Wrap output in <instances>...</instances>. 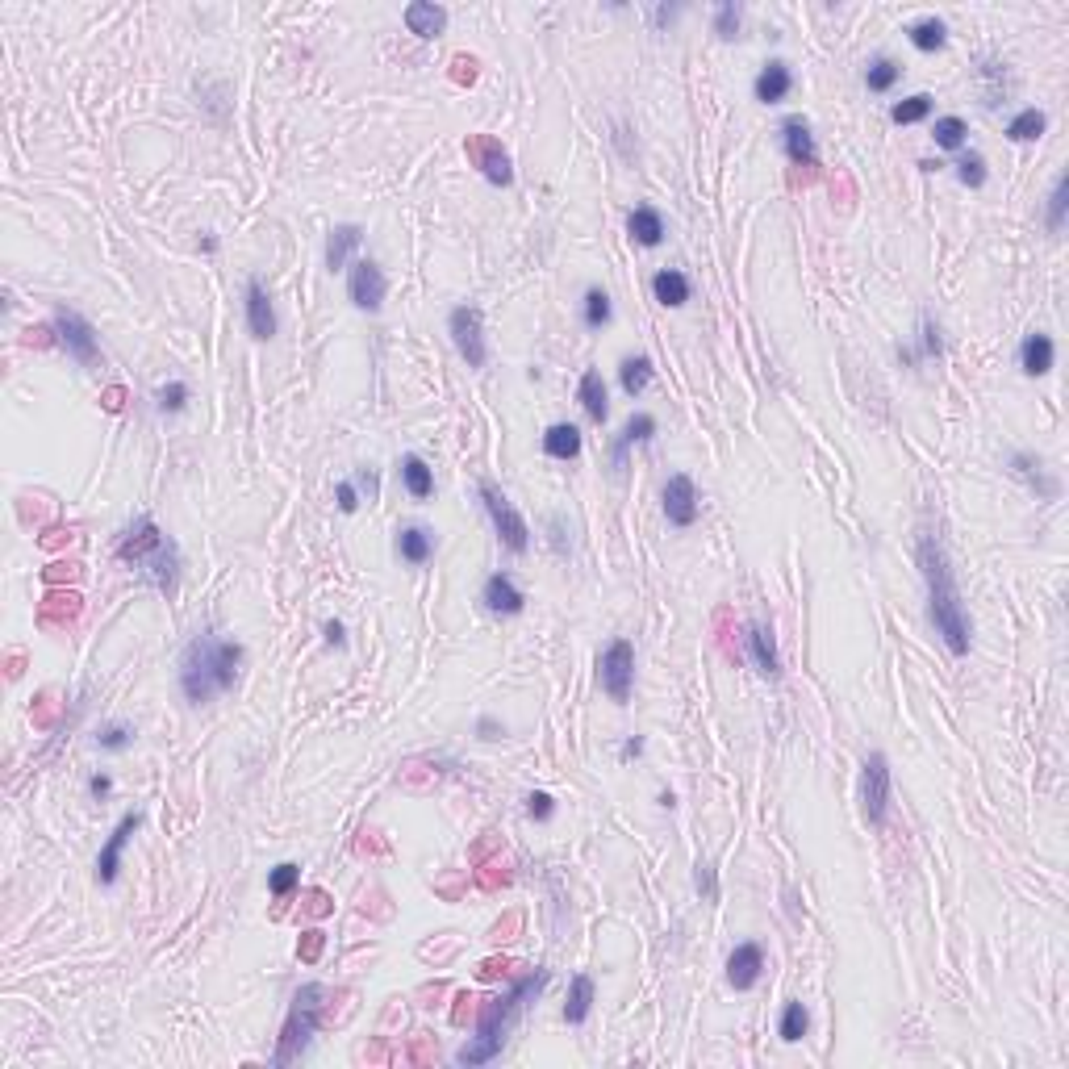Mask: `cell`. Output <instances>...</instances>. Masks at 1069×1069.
<instances>
[{
  "mask_svg": "<svg viewBox=\"0 0 1069 1069\" xmlns=\"http://www.w3.org/2000/svg\"><path fill=\"white\" fill-rule=\"evenodd\" d=\"M898 80H902V63H894L890 55L869 59V67H865V84H869V92H890Z\"/></svg>",
  "mask_w": 1069,
  "mask_h": 1069,
  "instance_id": "39",
  "label": "cell"
},
{
  "mask_svg": "<svg viewBox=\"0 0 1069 1069\" xmlns=\"http://www.w3.org/2000/svg\"><path fill=\"white\" fill-rule=\"evenodd\" d=\"M760 973H765V948H760L756 940L735 944V953L727 957V986L731 990H752L760 982Z\"/></svg>",
  "mask_w": 1069,
  "mask_h": 1069,
  "instance_id": "18",
  "label": "cell"
},
{
  "mask_svg": "<svg viewBox=\"0 0 1069 1069\" xmlns=\"http://www.w3.org/2000/svg\"><path fill=\"white\" fill-rule=\"evenodd\" d=\"M385 293H389V276L380 272L376 259H355L347 268V297L355 310L364 314H380V305H385Z\"/></svg>",
  "mask_w": 1069,
  "mask_h": 1069,
  "instance_id": "11",
  "label": "cell"
},
{
  "mask_svg": "<svg viewBox=\"0 0 1069 1069\" xmlns=\"http://www.w3.org/2000/svg\"><path fill=\"white\" fill-rule=\"evenodd\" d=\"M777 138H781V151L794 168H819V147H815V134H811V122L806 117H786V122L777 126Z\"/></svg>",
  "mask_w": 1069,
  "mask_h": 1069,
  "instance_id": "16",
  "label": "cell"
},
{
  "mask_svg": "<svg viewBox=\"0 0 1069 1069\" xmlns=\"http://www.w3.org/2000/svg\"><path fill=\"white\" fill-rule=\"evenodd\" d=\"M1007 472L1011 477H1019L1024 481L1040 502H1053V497L1061 493V485L1053 481V477H1044V464H1040V456H1032V451H1011V460H1007Z\"/></svg>",
  "mask_w": 1069,
  "mask_h": 1069,
  "instance_id": "20",
  "label": "cell"
},
{
  "mask_svg": "<svg viewBox=\"0 0 1069 1069\" xmlns=\"http://www.w3.org/2000/svg\"><path fill=\"white\" fill-rule=\"evenodd\" d=\"M919 573H923V585H928V619H932L936 635L944 639V648L953 656H969L973 619H969V610L961 602L953 560H948L944 539L936 531L919 535Z\"/></svg>",
  "mask_w": 1069,
  "mask_h": 1069,
  "instance_id": "1",
  "label": "cell"
},
{
  "mask_svg": "<svg viewBox=\"0 0 1069 1069\" xmlns=\"http://www.w3.org/2000/svg\"><path fill=\"white\" fill-rule=\"evenodd\" d=\"M322 948H326V936H322L318 928H310V932H305V936L297 940V957H301L305 965H314V961L322 957Z\"/></svg>",
  "mask_w": 1069,
  "mask_h": 1069,
  "instance_id": "50",
  "label": "cell"
},
{
  "mask_svg": "<svg viewBox=\"0 0 1069 1069\" xmlns=\"http://www.w3.org/2000/svg\"><path fill=\"white\" fill-rule=\"evenodd\" d=\"M134 744V727L130 723H105L97 731V748L101 752H126Z\"/></svg>",
  "mask_w": 1069,
  "mask_h": 1069,
  "instance_id": "46",
  "label": "cell"
},
{
  "mask_svg": "<svg viewBox=\"0 0 1069 1069\" xmlns=\"http://www.w3.org/2000/svg\"><path fill=\"white\" fill-rule=\"evenodd\" d=\"M543 456H552V460H577L581 456V426L552 422L548 431H543Z\"/></svg>",
  "mask_w": 1069,
  "mask_h": 1069,
  "instance_id": "30",
  "label": "cell"
},
{
  "mask_svg": "<svg viewBox=\"0 0 1069 1069\" xmlns=\"http://www.w3.org/2000/svg\"><path fill=\"white\" fill-rule=\"evenodd\" d=\"M593 1011V978L589 973H573V982H568V1003H564V1019L573 1028H581Z\"/></svg>",
  "mask_w": 1069,
  "mask_h": 1069,
  "instance_id": "32",
  "label": "cell"
},
{
  "mask_svg": "<svg viewBox=\"0 0 1069 1069\" xmlns=\"http://www.w3.org/2000/svg\"><path fill=\"white\" fill-rule=\"evenodd\" d=\"M890 794H894V773L886 752H869L861 765V811L873 827H882L890 815Z\"/></svg>",
  "mask_w": 1069,
  "mask_h": 1069,
  "instance_id": "8",
  "label": "cell"
},
{
  "mask_svg": "<svg viewBox=\"0 0 1069 1069\" xmlns=\"http://www.w3.org/2000/svg\"><path fill=\"white\" fill-rule=\"evenodd\" d=\"M456 80H477V59H472V55H456Z\"/></svg>",
  "mask_w": 1069,
  "mask_h": 1069,
  "instance_id": "59",
  "label": "cell"
},
{
  "mask_svg": "<svg viewBox=\"0 0 1069 1069\" xmlns=\"http://www.w3.org/2000/svg\"><path fill=\"white\" fill-rule=\"evenodd\" d=\"M627 234H631V243H639V247H660L664 243V218H660V209L635 205L631 218H627Z\"/></svg>",
  "mask_w": 1069,
  "mask_h": 1069,
  "instance_id": "29",
  "label": "cell"
},
{
  "mask_svg": "<svg viewBox=\"0 0 1069 1069\" xmlns=\"http://www.w3.org/2000/svg\"><path fill=\"white\" fill-rule=\"evenodd\" d=\"M464 151H468V159L481 168V176H485L489 184H497V188H510V184H514V163H510L506 147H502L497 138H489V134H468Z\"/></svg>",
  "mask_w": 1069,
  "mask_h": 1069,
  "instance_id": "13",
  "label": "cell"
},
{
  "mask_svg": "<svg viewBox=\"0 0 1069 1069\" xmlns=\"http://www.w3.org/2000/svg\"><path fill=\"white\" fill-rule=\"evenodd\" d=\"M481 506H485V514H489V522H493V531H497V539L506 543V548L514 552V556H522L531 548V527H527V518H522L518 510H514V502L510 497L497 489L493 481H481Z\"/></svg>",
  "mask_w": 1069,
  "mask_h": 1069,
  "instance_id": "7",
  "label": "cell"
},
{
  "mask_svg": "<svg viewBox=\"0 0 1069 1069\" xmlns=\"http://www.w3.org/2000/svg\"><path fill=\"white\" fill-rule=\"evenodd\" d=\"M677 13H681V5H652L648 9V21H652L656 30H669L673 21H677Z\"/></svg>",
  "mask_w": 1069,
  "mask_h": 1069,
  "instance_id": "51",
  "label": "cell"
},
{
  "mask_svg": "<svg viewBox=\"0 0 1069 1069\" xmlns=\"http://www.w3.org/2000/svg\"><path fill=\"white\" fill-rule=\"evenodd\" d=\"M1065 209H1069V176H1057V180H1053V193H1049V205H1044V230H1049V234H1061V226H1065Z\"/></svg>",
  "mask_w": 1069,
  "mask_h": 1069,
  "instance_id": "41",
  "label": "cell"
},
{
  "mask_svg": "<svg viewBox=\"0 0 1069 1069\" xmlns=\"http://www.w3.org/2000/svg\"><path fill=\"white\" fill-rule=\"evenodd\" d=\"M481 602L489 614H497V619H514V614L527 610V593L518 589V581L510 573H493L481 585Z\"/></svg>",
  "mask_w": 1069,
  "mask_h": 1069,
  "instance_id": "17",
  "label": "cell"
},
{
  "mask_svg": "<svg viewBox=\"0 0 1069 1069\" xmlns=\"http://www.w3.org/2000/svg\"><path fill=\"white\" fill-rule=\"evenodd\" d=\"M201 251H209V255H213V251H218V239H213V234H205V239H201Z\"/></svg>",
  "mask_w": 1069,
  "mask_h": 1069,
  "instance_id": "61",
  "label": "cell"
},
{
  "mask_svg": "<svg viewBox=\"0 0 1069 1069\" xmlns=\"http://www.w3.org/2000/svg\"><path fill=\"white\" fill-rule=\"evenodd\" d=\"M447 335L456 343L460 360L468 368H485L489 364V343H485V314L477 305H456V310L447 314Z\"/></svg>",
  "mask_w": 1069,
  "mask_h": 1069,
  "instance_id": "9",
  "label": "cell"
},
{
  "mask_svg": "<svg viewBox=\"0 0 1069 1069\" xmlns=\"http://www.w3.org/2000/svg\"><path fill=\"white\" fill-rule=\"evenodd\" d=\"M639 752H644V735H631V740L623 744V752H619V756H623V760H635Z\"/></svg>",
  "mask_w": 1069,
  "mask_h": 1069,
  "instance_id": "60",
  "label": "cell"
},
{
  "mask_svg": "<svg viewBox=\"0 0 1069 1069\" xmlns=\"http://www.w3.org/2000/svg\"><path fill=\"white\" fill-rule=\"evenodd\" d=\"M744 639H748V656H752V664H756V673H760V677H769V681H777V677H781V656H777V644H773V627L752 623Z\"/></svg>",
  "mask_w": 1069,
  "mask_h": 1069,
  "instance_id": "22",
  "label": "cell"
},
{
  "mask_svg": "<svg viewBox=\"0 0 1069 1069\" xmlns=\"http://www.w3.org/2000/svg\"><path fill=\"white\" fill-rule=\"evenodd\" d=\"M322 1011H326V986L310 982V986H301L293 994V1007H289L284 1028H280V1044L272 1053V1065H289V1061H297L305 1049H310V1040H314V1032L322 1024Z\"/></svg>",
  "mask_w": 1069,
  "mask_h": 1069,
  "instance_id": "5",
  "label": "cell"
},
{
  "mask_svg": "<svg viewBox=\"0 0 1069 1069\" xmlns=\"http://www.w3.org/2000/svg\"><path fill=\"white\" fill-rule=\"evenodd\" d=\"M477 735H481V740H502V735H506V727L497 723L493 715H481V719H477Z\"/></svg>",
  "mask_w": 1069,
  "mask_h": 1069,
  "instance_id": "56",
  "label": "cell"
},
{
  "mask_svg": "<svg viewBox=\"0 0 1069 1069\" xmlns=\"http://www.w3.org/2000/svg\"><path fill=\"white\" fill-rule=\"evenodd\" d=\"M322 635H326V644H330V648H347V631H343V623H339V619H326Z\"/></svg>",
  "mask_w": 1069,
  "mask_h": 1069,
  "instance_id": "57",
  "label": "cell"
},
{
  "mask_svg": "<svg viewBox=\"0 0 1069 1069\" xmlns=\"http://www.w3.org/2000/svg\"><path fill=\"white\" fill-rule=\"evenodd\" d=\"M142 827V811H130V815H122V823H117L113 831H109V840H105V848H101V857H97V882L101 886H113L117 882V869H122V852H126V844L134 840V831Z\"/></svg>",
  "mask_w": 1069,
  "mask_h": 1069,
  "instance_id": "14",
  "label": "cell"
},
{
  "mask_svg": "<svg viewBox=\"0 0 1069 1069\" xmlns=\"http://www.w3.org/2000/svg\"><path fill=\"white\" fill-rule=\"evenodd\" d=\"M660 506H664V518H669V527L685 531L698 522V485L690 472H673L669 481H664V493H660Z\"/></svg>",
  "mask_w": 1069,
  "mask_h": 1069,
  "instance_id": "12",
  "label": "cell"
},
{
  "mask_svg": "<svg viewBox=\"0 0 1069 1069\" xmlns=\"http://www.w3.org/2000/svg\"><path fill=\"white\" fill-rule=\"evenodd\" d=\"M936 109L932 92H915V97H902L898 105H890V122L894 126H915V122H928Z\"/></svg>",
  "mask_w": 1069,
  "mask_h": 1069,
  "instance_id": "36",
  "label": "cell"
},
{
  "mask_svg": "<svg viewBox=\"0 0 1069 1069\" xmlns=\"http://www.w3.org/2000/svg\"><path fill=\"white\" fill-rule=\"evenodd\" d=\"M907 38H911V46H915V51L932 55V51H944V42H948V26H944L940 17H919V21H911V26H907Z\"/></svg>",
  "mask_w": 1069,
  "mask_h": 1069,
  "instance_id": "33",
  "label": "cell"
},
{
  "mask_svg": "<svg viewBox=\"0 0 1069 1069\" xmlns=\"http://www.w3.org/2000/svg\"><path fill=\"white\" fill-rule=\"evenodd\" d=\"M940 351H944L940 326H936L932 314H923L919 318V347H898V360L902 364H923V360H940Z\"/></svg>",
  "mask_w": 1069,
  "mask_h": 1069,
  "instance_id": "31",
  "label": "cell"
},
{
  "mask_svg": "<svg viewBox=\"0 0 1069 1069\" xmlns=\"http://www.w3.org/2000/svg\"><path fill=\"white\" fill-rule=\"evenodd\" d=\"M806 1032H811V1011H806V1003H786L781 1007V1024H777V1036L786 1040V1044H798Z\"/></svg>",
  "mask_w": 1069,
  "mask_h": 1069,
  "instance_id": "38",
  "label": "cell"
},
{
  "mask_svg": "<svg viewBox=\"0 0 1069 1069\" xmlns=\"http://www.w3.org/2000/svg\"><path fill=\"white\" fill-rule=\"evenodd\" d=\"M1044 130H1049V117H1044V109H1036V105L1019 109L1011 122H1007V138L1011 142H1036Z\"/></svg>",
  "mask_w": 1069,
  "mask_h": 1069,
  "instance_id": "35",
  "label": "cell"
},
{
  "mask_svg": "<svg viewBox=\"0 0 1069 1069\" xmlns=\"http://www.w3.org/2000/svg\"><path fill=\"white\" fill-rule=\"evenodd\" d=\"M548 531H552V552L556 556H568V539H564V518L560 514L548 518Z\"/></svg>",
  "mask_w": 1069,
  "mask_h": 1069,
  "instance_id": "55",
  "label": "cell"
},
{
  "mask_svg": "<svg viewBox=\"0 0 1069 1069\" xmlns=\"http://www.w3.org/2000/svg\"><path fill=\"white\" fill-rule=\"evenodd\" d=\"M88 794L97 798V802H105V798L113 794V777H109V773H92V777H88Z\"/></svg>",
  "mask_w": 1069,
  "mask_h": 1069,
  "instance_id": "54",
  "label": "cell"
},
{
  "mask_svg": "<svg viewBox=\"0 0 1069 1069\" xmlns=\"http://www.w3.org/2000/svg\"><path fill=\"white\" fill-rule=\"evenodd\" d=\"M188 401H193V389H188L184 380H168V385L155 389V410L159 414H180Z\"/></svg>",
  "mask_w": 1069,
  "mask_h": 1069,
  "instance_id": "42",
  "label": "cell"
},
{
  "mask_svg": "<svg viewBox=\"0 0 1069 1069\" xmlns=\"http://www.w3.org/2000/svg\"><path fill=\"white\" fill-rule=\"evenodd\" d=\"M527 815L539 819V823H548V819L556 815V798H552V794H543V790H531V794H527Z\"/></svg>",
  "mask_w": 1069,
  "mask_h": 1069,
  "instance_id": "49",
  "label": "cell"
},
{
  "mask_svg": "<svg viewBox=\"0 0 1069 1069\" xmlns=\"http://www.w3.org/2000/svg\"><path fill=\"white\" fill-rule=\"evenodd\" d=\"M598 685L610 694V702L627 706L631 685H635V644L631 639H610L606 652L598 656Z\"/></svg>",
  "mask_w": 1069,
  "mask_h": 1069,
  "instance_id": "10",
  "label": "cell"
},
{
  "mask_svg": "<svg viewBox=\"0 0 1069 1069\" xmlns=\"http://www.w3.org/2000/svg\"><path fill=\"white\" fill-rule=\"evenodd\" d=\"M355 489H360V493L368 497V502H376V497H380V481H376V472H372V468H360V472H355Z\"/></svg>",
  "mask_w": 1069,
  "mask_h": 1069,
  "instance_id": "53",
  "label": "cell"
},
{
  "mask_svg": "<svg viewBox=\"0 0 1069 1069\" xmlns=\"http://www.w3.org/2000/svg\"><path fill=\"white\" fill-rule=\"evenodd\" d=\"M1053 360H1057V347H1053V335H1044V330H1032L1019 343V368L1028 376H1049L1053 372Z\"/></svg>",
  "mask_w": 1069,
  "mask_h": 1069,
  "instance_id": "23",
  "label": "cell"
},
{
  "mask_svg": "<svg viewBox=\"0 0 1069 1069\" xmlns=\"http://www.w3.org/2000/svg\"><path fill=\"white\" fill-rule=\"evenodd\" d=\"M393 548H397V560H401V564L422 568L426 560L435 556V531H426V527H401Z\"/></svg>",
  "mask_w": 1069,
  "mask_h": 1069,
  "instance_id": "26",
  "label": "cell"
},
{
  "mask_svg": "<svg viewBox=\"0 0 1069 1069\" xmlns=\"http://www.w3.org/2000/svg\"><path fill=\"white\" fill-rule=\"evenodd\" d=\"M740 26H744V5L740 0H723V5H715V34L723 42L740 38Z\"/></svg>",
  "mask_w": 1069,
  "mask_h": 1069,
  "instance_id": "43",
  "label": "cell"
},
{
  "mask_svg": "<svg viewBox=\"0 0 1069 1069\" xmlns=\"http://www.w3.org/2000/svg\"><path fill=\"white\" fill-rule=\"evenodd\" d=\"M932 142L940 151H965V142H969V126H965V117H936V126H932Z\"/></svg>",
  "mask_w": 1069,
  "mask_h": 1069,
  "instance_id": "37",
  "label": "cell"
},
{
  "mask_svg": "<svg viewBox=\"0 0 1069 1069\" xmlns=\"http://www.w3.org/2000/svg\"><path fill=\"white\" fill-rule=\"evenodd\" d=\"M548 986V969H535L527 973V978H518L506 994H497V999H489L481 1007V1024H477V1036H472L464 1049L456 1053V1065H489L497 1053H502V1044L514 1028V1019L522 1015V1007H527L535 994Z\"/></svg>",
  "mask_w": 1069,
  "mask_h": 1069,
  "instance_id": "4",
  "label": "cell"
},
{
  "mask_svg": "<svg viewBox=\"0 0 1069 1069\" xmlns=\"http://www.w3.org/2000/svg\"><path fill=\"white\" fill-rule=\"evenodd\" d=\"M397 477H401V485H406V493L414 497V502H426V497H435V468L426 464L422 456H401V464H397Z\"/></svg>",
  "mask_w": 1069,
  "mask_h": 1069,
  "instance_id": "27",
  "label": "cell"
},
{
  "mask_svg": "<svg viewBox=\"0 0 1069 1069\" xmlns=\"http://www.w3.org/2000/svg\"><path fill=\"white\" fill-rule=\"evenodd\" d=\"M794 92V71L786 59H769L765 67L756 71V80H752V97L760 105H781Z\"/></svg>",
  "mask_w": 1069,
  "mask_h": 1069,
  "instance_id": "19",
  "label": "cell"
},
{
  "mask_svg": "<svg viewBox=\"0 0 1069 1069\" xmlns=\"http://www.w3.org/2000/svg\"><path fill=\"white\" fill-rule=\"evenodd\" d=\"M986 159L978 155V151H961V159H957V180L965 184V188H982L986 184Z\"/></svg>",
  "mask_w": 1069,
  "mask_h": 1069,
  "instance_id": "45",
  "label": "cell"
},
{
  "mask_svg": "<svg viewBox=\"0 0 1069 1069\" xmlns=\"http://www.w3.org/2000/svg\"><path fill=\"white\" fill-rule=\"evenodd\" d=\"M243 660H247L243 644L222 639L213 631H197L180 656V694L188 698V706H205L218 694H230L234 681H239Z\"/></svg>",
  "mask_w": 1069,
  "mask_h": 1069,
  "instance_id": "2",
  "label": "cell"
},
{
  "mask_svg": "<svg viewBox=\"0 0 1069 1069\" xmlns=\"http://www.w3.org/2000/svg\"><path fill=\"white\" fill-rule=\"evenodd\" d=\"M51 335H55V343H59L80 368H97V364H101V339H97V326H92L80 310H71V305H55Z\"/></svg>",
  "mask_w": 1069,
  "mask_h": 1069,
  "instance_id": "6",
  "label": "cell"
},
{
  "mask_svg": "<svg viewBox=\"0 0 1069 1069\" xmlns=\"http://www.w3.org/2000/svg\"><path fill=\"white\" fill-rule=\"evenodd\" d=\"M406 30L422 42H431L447 30V9L435 5V0H414V5H406Z\"/></svg>",
  "mask_w": 1069,
  "mask_h": 1069,
  "instance_id": "24",
  "label": "cell"
},
{
  "mask_svg": "<svg viewBox=\"0 0 1069 1069\" xmlns=\"http://www.w3.org/2000/svg\"><path fill=\"white\" fill-rule=\"evenodd\" d=\"M243 310H247L251 339L268 343L276 335V310H272V297H268V289H264V280L259 276H247V284H243Z\"/></svg>",
  "mask_w": 1069,
  "mask_h": 1069,
  "instance_id": "15",
  "label": "cell"
},
{
  "mask_svg": "<svg viewBox=\"0 0 1069 1069\" xmlns=\"http://www.w3.org/2000/svg\"><path fill=\"white\" fill-rule=\"evenodd\" d=\"M610 293L606 289H598V284H593V289H585V301H581V318H585V326L589 330H602V326H610Z\"/></svg>",
  "mask_w": 1069,
  "mask_h": 1069,
  "instance_id": "40",
  "label": "cell"
},
{
  "mask_svg": "<svg viewBox=\"0 0 1069 1069\" xmlns=\"http://www.w3.org/2000/svg\"><path fill=\"white\" fill-rule=\"evenodd\" d=\"M577 401H581V410L589 414V422H606L610 418V393H606V380L598 368H585L581 372V385H577Z\"/></svg>",
  "mask_w": 1069,
  "mask_h": 1069,
  "instance_id": "25",
  "label": "cell"
},
{
  "mask_svg": "<svg viewBox=\"0 0 1069 1069\" xmlns=\"http://www.w3.org/2000/svg\"><path fill=\"white\" fill-rule=\"evenodd\" d=\"M364 243V226H355V222H343V226H330L326 234V268L330 272H347L355 264V251H360Z\"/></svg>",
  "mask_w": 1069,
  "mask_h": 1069,
  "instance_id": "21",
  "label": "cell"
},
{
  "mask_svg": "<svg viewBox=\"0 0 1069 1069\" xmlns=\"http://www.w3.org/2000/svg\"><path fill=\"white\" fill-rule=\"evenodd\" d=\"M117 560L130 564L142 585L159 589L163 598H176L180 589V548L172 535L159 531L151 514H138L130 527L117 535Z\"/></svg>",
  "mask_w": 1069,
  "mask_h": 1069,
  "instance_id": "3",
  "label": "cell"
},
{
  "mask_svg": "<svg viewBox=\"0 0 1069 1069\" xmlns=\"http://www.w3.org/2000/svg\"><path fill=\"white\" fill-rule=\"evenodd\" d=\"M506 969H514L506 957H502V961H481V965H477V973H481L485 982H489V978H506Z\"/></svg>",
  "mask_w": 1069,
  "mask_h": 1069,
  "instance_id": "58",
  "label": "cell"
},
{
  "mask_svg": "<svg viewBox=\"0 0 1069 1069\" xmlns=\"http://www.w3.org/2000/svg\"><path fill=\"white\" fill-rule=\"evenodd\" d=\"M694 886H698V894H702L706 902H715V898H719V873H715V865H710V861H698V869H694Z\"/></svg>",
  "mask_w": 1069,
  "mask_h": 1069,
  "instance_id": "48",
  "label": "cell"
},
{
  "mask_svg": "<svg viewBox=\"0 0 1069 1069\" xmlns=\"http://www.w3.org/2000/svg\"><path fill=\"white\" fill-rule=\"evenodd\" d=\"M619 439L627 443V447H635V443H652L656 439V418L652 414H631L627 422H623V431H619Z\"/></svg>",
  "mask_w": 1069,
  "mask_h": 1069,
  "instance_id": "44",
  "label": "cell"
},
{
  "mask_svg": "<svg viewBox=\"0 0 1069 1069\" xmlns=\"http://www.w3.org/2000/svg\"><path fill=\"white\" fill-rule=\"evenodd\" d=\"M297 882H301V869H297L293 861H284V865H276V869L268 873V890H272V898H289V894L297 890Z\"/></svg>",
  "mask_w": 1069,
  "mask_h": 1069,
  "instance_id": "47",
  "label": "cell"
},
{
  "mask_svg": "<svg viewBox=\"0 0 1069 1069\" xmlns=\"http://www.w3.org/2000/svg\"><path fill=\"white\" fill-rule=\"evenodd\" d=\"M335 502H339L343 514H355V510H360V489H355L351 481H343V485L335 489Z\"/></svg>",
  "mask_w": 1069,
  "mask_h": 1069,
  "instance_id": "52",
  "label": "cell"
},
{
  "mask_svg": "<svg viewBox=\"0 0 1069 1069\" xmlns=\"http://www.w3.org/2000/svg\"><path fill=\"white\" fill-rule=\"evenodd\" d=\"M652 297L664 305V310H681L685 301H690V276L681 268H660L652 276Z\"/></svg>",
  "mask_w": 1069,
  "mask_h": 1069,
  "instance_id": "28",
  "label": "cell"
},
{
  "mask_svg": "<svg viewBox=\"0 0 1069 1069\" xmlns=\"http://www.w3.org/2000/svg\"><path fill=\"white\" fill-rule=\"evenodd\" d=\"M652 360L648 355H623V364H619V385L627 397H639L648 385H652Z\"/></svg>",
  "mask_w": 1069,
  "mask_h": 1069,
  "instance_id": "34",
  "label": "cell"
}]
</instances>
